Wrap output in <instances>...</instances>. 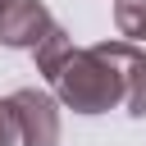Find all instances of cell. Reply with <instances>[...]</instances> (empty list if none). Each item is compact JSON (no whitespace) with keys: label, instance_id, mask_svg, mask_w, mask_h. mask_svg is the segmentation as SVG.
Returning <instances> with one entry per match:
<instances>
[{"label":"cell","instance_id":"cell-3","mask_svg":"<svg viewBox=\"0 0 146 146\" xmlns=\"http://www.w3.org/2000/svg\"><path fill=\"white\" fill-rule=\"evenodd\" d=\"M96 50L114 64V73L123 82V114L141 119L146 114V50L132 41H96Z\"/></svg>","mask_w":146,"mask_h":146},{"label":"cell","instance_id":"cell-7","mask_svg":"<svg viewBox=\"0 0 146 146\" xmlns=\"http://www.w3.org/2000/svg\"><path fill=\"white\" fill-rule=\"evenodd\" d=\"M0 146H14V119H9L5 100H0Z\"/></svg>","mask_w":146,"mask_h":146},{"label":"cell","instance_id":"cell-4","mask_svg":"<svg viewBox=\"0 0 146 146\" xmlns=\"http://www.w3.org/2000/svg\"><path fill=\"white\" fill-rule=\"evenodd\" d=\"M50 27H55V14H50L41 0H14V5L0 14V46L32 55Z\"/></svg>","mask_w":146,"mask_h":146},{"label":"cell","instance_id":"cell-8","mask_svg":"<svg viewBox=\"0 0 146 146\" xmlns=\"http://www.w3.org/2000/svg\"><path fill=\"white\" fill-rule=\"evenodd\" d=\"M9 5H14V0H0V14H5V9H9Z\"/></svg>","mask_w":146,"mask_h":146},{"label":"cell","instance_id":"cell-1","mask_svg":"<svg viewBox=\"0 0 146 146\" xmlns=\"http://www.w3.org/2000/svg\"><path fill=\"white\" fill-rule=\"evenodd\" d=\"M50 91L64 110L73 114H110L123 110V82L114 73V64L96 50V46H73L55 68H50Z\"/></svg>","mask_w":146,"mask_h":146},{"label":"cell","instance_id":"cell-5","mask_svg":"<svg viewBox=\"0 0 146 146\" xmlns=\"http://www.w3.org/2000/svg\"><path fill=\"white\" fill-rule=\"evenodd\" d=\"M114 27H119V41L141 46L146 41V0H114Z\"/></svg>","mask_w":146,"mask_h":146},{"label":"cell","instance_id":"cell-6","mask_svg":"<svg viewBox=\"0 0 146 146\" xmlns=\"http://www.w3.org/2000/svg\"><path fill=\"white\" fill-rule=\"evenodd\" d=\"M68 50H73V36H68V32L55 23V27L41 36V46L32 50V59H36V73H41V78H50V68H55V64H59Z\"/></svg>","mask_w":146,"mask_h":146},{"label":"cell","instance_id":"cell-2","mask_svg":"<svg viewBox=\"0 0 146 146\" xmlns=\"http://www.w3.org/2000/svg\"><path fill=\"white\" fill-rule=\"evenodd\" d=\"M9 119H14V141L23 146H59V100L41 87H18L14 96H5Z\"/></svg>","mask_w":146,"mask_h":146}]
</instances>
